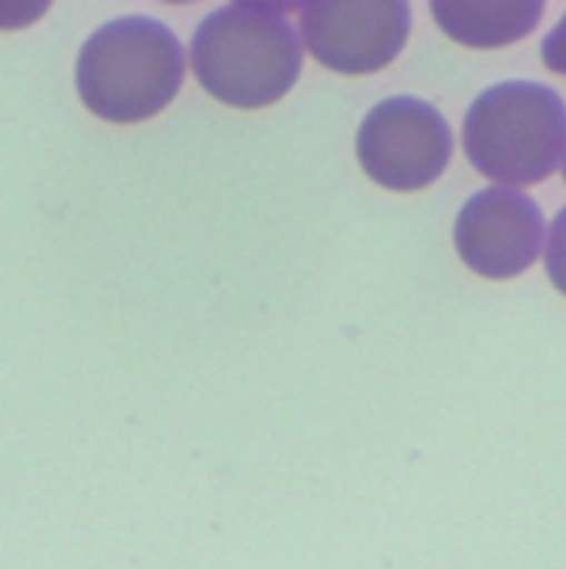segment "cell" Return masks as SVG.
Listing matches in <instances>:
<instances>
[{"instance_id":"cell-2","label":"cell","mask_w":566,"mask_h":569,"mask_svg":"<svg viewBox=\"0 0 566 569\" xmlns=\"http://www.w3.org/2000/svg\"><path fill=\"white\" fill-rule=\"evenodd\" d=\"M186 78V51L156 18L105 21L78 51L81 104L111 126H139L169 108Z\"/></svg>"},{"instance_id":"cell-1","label":"cell","mask_w":566,"mask_h":569,"mask_svg":"<svg viewBox=\"0 0 566 569\" xmlns=\"http://www.w3.org/2000/svg\"><path fill=\"white\" fill-rule=\"evenodd\" d=\"M189 64L202 91L230 108H267L287 98L304 68V44L284 8L226 4L192 34Z\"/></svg>"},{"instance_id":"cell-11","label":"cell","mask_w":566,"mask_h":569,"mask_svg":"<svg viewBox=\"0 0 566 569\" xmlns=\"http://www.w3.org/2000/svg\"><path fill=\"white\" fill-rule=\"evenodd\" d=\"M559 169H563V179H566V152H563V166Z\"/></svg>"},{"instance_id":"cell-10","label":"cell","mask_w":566,"mask_h":569,"mask_svg":"<svg viewBox=\"0 0 566 569\" xmlns=\"http://www.w3.org/2000/svg\"><path fill=\"white\" fill-rule=\"evenodd\" d=\"M48 14V4H0V31H18Z\"/></svg>"},{"instance_id":"cell-8","label":"cell","mask_w":566,"mask_h":569,"mask_svg":"<svg viewBox=\"0 0 566 569\" xmlns=\"http://www.w3.org/2000/svg\"><path fill=\"white\" fill-rule=\"evenodd\" d=\"M543 263H546L549 283L566 297V206L556 212V219H553V226H549V233H546Z\"/></svg>"},{"instance_id":"cell-6","label":"cell","mask_w":566,"mask_h":569,"mask_svg":"<svg viewBox=\"0 0 566 569\" xmlns=\"http://www.w3.org/2000/svg\"><path fill=\"white\" fill-rule=\"evenodd\" d=\"M456 250L486 280H513L543 253L546 219L536 199L519 189H483L456 216Z\"/></svg>"},{"instance_id":"cell-5","label":"cell","mask_w":566,"mask_h":569,"mask_svg":"<svg viewBox=\"0 0 566 569\" xmlns=\"http://www.w3.org/2000/svg\"><path fill=\"white\" fill-rule=\"evenodd\" d=\"M411 34L401 0H314L300 8V44L334 74H375L388 68Z\"/></svg>"},{"instance_id":"cell-9","label":"cell","mask_w":566,"mask_h":569,"mask_svg":"<svg viewBox=\"0 0 566 569\" xmlns=\"http://www.w3.org/2000/svg\"><path fill=\"white\" fill-rule=\"evenodd\" d=\"M539 58H543V64H546L553 74H566V14H563V18L556 21V28L543 38Z\"/></svg>"},{"instance_id":"cell-4","label":"cell","mask_w":566,"mask_h":569,"mask_svg":"<svg viewBox=\"0 0 566 569\" xmlns=\"http://www.w3.org/2000/svg\"><path fill=\"white\" fill-rule=\"evenodd\" d=\"M355 152L371 182L391 192H418L445 172L451 159V129L435 104L395 94L365 116Z\"/></svg>"},{"instance_id":"cell-3","label":"cell","mask_w":566,"mask_h":569,"mask_svg":"<svg viewBox=\"0 0 566 569\" xmlns=\"http://www.w3.org/2000/svg\"><path fill=\"white\" fill-rule=\"evenodd\" d=\"M463 149L479 176L506 189L549 179L566 152L563 94L539 81L486 88L466 111Z\"/></svg>"},{"instance_id":"cell-7","label":"cell","mask_w":566,"mask_h":569,"mask_svg":"<svg viewBox=\"0 0 566 569\" xmlns=\"http://www.w3.org/2000/svg\"><path fill=\"white\" fill-rule=\"evenodd\" d=\"M428 11L451 41L476 51L516 44L543 21L539 0H435Z\"/></svg>"}]
</instances>
